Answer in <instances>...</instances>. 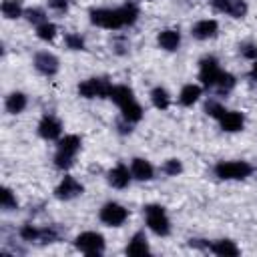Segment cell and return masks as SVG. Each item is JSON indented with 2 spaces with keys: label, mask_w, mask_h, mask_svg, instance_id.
<instances>
[{
  "label": "cell",
  "mask_w": 257,
  "mask_h": 257,
  "mask_svg": "<svg viewBox=\"0 0 257 257\" xmlns=\"http://www.w3.org/2000/svg\"><path fill=\"white\" fill-rule=\"evenodd\" d=\"M88 16L94 26H100L106 30H118L137 22L139 6L135 2H124L122 6H116V8H92Z\"/></svg>",
  "instance_id": "cell-1"
},
{
  "label": "cell",
  "mask_w": 257,
  "mask_h": 257,
  "mask_svg": "<svg viewBox=\"0 0 257 257\" xmlns=\"http://www.w3.org/2000/svg\"><path fill=\"white\" fill-rule=\"evenodd\" d=\"M80 145H82V141H80L78 135H66L64 139H60L58 141V147H56V155H54L56 169H62L64 171V169L72 167L74 157L80 151Z\"/></svg>",
  "instance_id": "cell-2"
},
{
  "label": "cell",
  "mask_w": 257,
  "mask_h": 257,
  "mask_svg": "<svg viewBox=\"0 0 257 257\" xmlns=\"http://www.w3.org/2000/svg\"><path fill=\"white\" fill-rule=\"evenodd\" d=\"M253 173V165L247 161H219L215 165V175L223 181H241Z\"/></svg>",
  "instance_id": "cell-3"
},
{
  "label": "cell",
  "mask_w": 257,
  "mask_h": 257,
  "mask_svg": "<svg viewBox=\"0 0 257 257\" xmlns=\"http://www.w3.org/2000/svg\"><path fill=\"white\" fill-rule=\"evenodd\" d=\"M145 221H147V227L159 237H167L171 233V221H169V217L161 205H147L145 207Z\"/></svg>",
  "instance_id": "cell-4"
},
{
  "label": "cell",
  "mask_w": 257,
  "mask_h": 257,
  "mask_svg": "<svg viewBox=\"0 0 257 257\" xmlns=\"http://www.w3.org/2000/svg\"><path fill=\"white\" fill-rule=\"evenodd\" d=\"M74 247L84 255H102L104 253V237L96 231H84L74 239Z\"/></svg>",
  "instance_id": "cell-5"
},
{
  "label": "cell",
  "mask_w": 257,
  "mask_h": 257,
  "mask_svg": "<svg viewBox=\"0 0 257 257\" xmlns=\"http://www.w3.org/2000/svg\"><path fill=\"white\" fill-rule=\"evenodd\" d=\"M110 88L112 84L108 78H86L78 84V94L82 98H108Z\"/></svg>",
  "instance_id": "cell-6"
},
{
  "label": "cell",
  "mask_w": 257,
  "mask_h": 257,
  "mask_svg": "<svg viewBox=\"0 0 257 257\" xmlns=\"http://www.w3.org/2000/svg\"><path fill=\"white\" fill-rule=\"evenodd\" d=\"M98 219L108 225V227H120L124 225V221L128 219V209H124L122 205L110 201V203H104L98 211Z\"/></svg>",
  "instance_id": "cell-7"
},
{
  "label": "cell",
  "mask_w": 257,
  "mask_h": 257,
  "mask_svg": "<svg viewBox=\"0 0 257 257\" xmlns=\"http://www.w3.org/2000/svg\"><path fill=\"white\" fill-rule=\"evenodd\" d=\"M221 72H223V70H221L219 60H217L215 56H205V58H201V62H199V80H201L203 86L215 88V84H217Z\"/></svg>",
  "instance_id": "cell-8"
},
{
  "label": "cell",
  "mask_w": 257,
  "mask_h": 257,
  "mask_svg": "<svg viewBox=\"0 0 257 257\" xmlns=\"http://www.w3.org/2000/svg\"><path fill=\"white\" fill-rule=\"evenodd\" d=\"M82 191H84L82 183H78L74 177L66 175V177L60 181V185L54 189V197H56V199H60V201H70V199H74V197L82 195Z\"/></svg>",
  "instance_id": "cell-9"
},
{
  "label": "cell",
  "mask_w": 257,
  "mask_h": 257,
  "mask_svg": "<svg viewBox=\"0 0 257 257\" xmlns=\"http://www.w3.org/2000/svg\"><path fill=\"white\" fill-rule=\"evenodd\" d=\"M34 68H36L40 74H44V76H52V74L58 72L60 62H58V58H56L52 52L42 50V52H36V54H34Z\"/></svg>",
  "instance_id": "cell-10"
},
{
  "label": "cell",
  "mask_w": 257,
  "mask_h": 257,
  "mask_svg": "<svg viewBox=\"0 0 257 257\" xmlns=\"http://www.w3.org/2000/svg\"><path fill=\"white\" fill-rule=\"evenodd\" d=\"M211 6L219 12H225L233 18H243L249 10L245 0H211Z\"/></svg>",
  "instance_id": "cell-11"
},
{
  "label": "cell",
  "mask_w": 257,
  "mask_h": 257,
  "mask_svg": "<svg viewBox=\"0 0 257 257\" xmlns=\"http://www.w3.org/2000/svg\"><path fill=\"white\" fill-rule=\"evenodd\" d=\"M38 135L46 141H56L62 135V122L52 114H44L38 122Z\"/></svg>",
  "instance_id": "cell-12"
},
{
  "label": "cell",
  "mask_w": 257,
  "mask_h": 257,
  "mask_svg": "<svg viewBox=\"0 0 257 257\" xmlns=\"http://www.w3.org/2000/svg\"><path fill=\"white\" fill-rule=\"evenodd\" d=\"M106 179H108V185L110 187H114V189H126L128 183H131V179H133V173L128 171V167L124 163H118L116 167H112L108 171Z\"/></svg>",
  "instance_id": "cell-13"
},
{
  "label": "cell",
  "mask_w": 257,
  "mask_h": 257,
  "mask_svg": "<svg viewBox=\"0 0 257 257\" xmlns=\"http://www.w3.org/2000/svg\"><path fill=\"white\" fill-rule=\"evenodd\" d=\"M219 32V22L213 20V18H205V20H199L193 24L191 28V34L197 38V40H207V38H213L217 36Z\"/></svg>",
  "instance_id": "cell-14"
},
{
  "label": "cell",
  "mask_w": 257,
  "mask_h": 257,
  "mask_svg": "<svg viewBox=\"0 0 257 257\" xmlns=\"http://www.w3.org/2000/svg\"><path fill=\"white\" fill-rule=\"evenodd\" d=\"M131 173H133V179H137V181H151V179L155 177L153 165H151L147 159H141V157L133 159V163H131Z\"/></svg>",
  "instance_id": "cell-15"
},
{
  "label": "cell",
  "mask_w": 257,
  "mask_h": 257,
  "mask_svg": "<svg viewBox=\"0 0 257 257\" xmlns=\"http://www.w3.org/2000/svg\"><path fill=\"white\" fill-rule=\"evenodd\" d=\"M219 124H221V128L227 131V133H237V131L243 128V124H245V116H243V112L227 110V112L219 118Z\"/></svg>",
  "instance_id": "cell-16"
},
{
  "label": "cell",
  "mask_w": 257,
  "mask_h": 257,
  "mask_svg": "<svg viewBox=\"0 0 257 257\" xmlns=\"http://www.w3.org/2000/svg\"><path fill=\"white\" fill-rule=\"evenodd\" d=\"M124 253H126V255H133V257H139V255L149 253V243H147L145 231H137V233L131 237V241H128V245H126V249H124Z\"/></svg>",
  "instance_id": "cell-17"
},
{
  "label": "cell",
  "mask_w": 257,
  "mask_h": 257,
  "mask_svg": "<svg viewBox=\"0 0 257 257\" xmlns=\"http://www.w3.org/2000/svg\"><path fill=\"white\" fill-rule=\"evenodd\" d=\"M207 249H209L211 253L219 255V257H237V255H239V247H237L233 241H229V239L213 241V243H209Z\"/></svg>",
  "instance_id": "cell-18"
},
{
  "label": "cell",
  "mask_w": 257,
  "mask_h": 257,
  "mask_svg": "<svg viewBox=\"0 0 257 257\" xmlns=\"http://www.w3.org/2000/svg\"><path fill=\"white\" fill-rule=\"evenodd\" d=\"M108 98H110L118 108H122L124 104H128V102L135 100V94H133V90H131L128 86H124V84H114V86L110 88Z\"/></svg>",
  "instance_id": "cell-19"
},
{
  "label": "cell",
  "mask_w": 257,
  "mask_h": 257,
  "mask_svg": "<svg viewBox=\"0 0 257 257\" xmlns=\"http://www.w3.org/2000/svg\"><path fill=\"white\" fill-rule=\"evenodd\" d=\"M157 42H159V46H161L163 50L173 52V50H177L179 44H181V34H179V30H163V32H159Z\"/></svg>",
  "instance_id": "cell-20"
},
{
  "label": "cell",
  "mask_w": 257,
  "mask_h": 257,
  "mask_svg": "<svg viewBox=\"0 0 257 257\" xmlns=\"http://www.w3.org/2000/svg\"><path fill=\"white\" fill-rule=\"evenodd\" d=\"M26 104H28V98H26L24 92H10V94L6 96V100H4V108H6V112H10V114L22 112V110L26 108Z\"/></svg>",
  "instance_id": "cell-21"
},
{
  "label": "cell",
  "mask_w": 257,
  "mask_h": 257,
  "mask_svg": "<svg viewBox=\"0 0 257 257\" xmlns=\"http://www.w3.org/2000/svg\"><path fill=\"white\" fill-rule=\"evenodd\" d=\"M201 86L199 84H185L179 92V104L181 106H193L201 98Z\"/></svg>",
  "instance_id": "cell-22"
},
{
  "label": "cell",
  "mask_w": 257,
  "mask_h": 257,
  "mask_svg": "<svg viewBox=\"0 0 257 257\" xmlns=\"http://www.w3.org/2000/svg\"><path fill=\"white\" fill-rule=\"evenodd\" d=\"M151 102H153L155 108L167 110L169 104H171V96H169V92H167L163 86H155V88L151 90Z\"/></svg>",
  "instance_id": "cell-23"
},
{
  "label": "cell",
  "mask_w": 257,
  "mask_h": 257,
  "mask_svg": "<svg viewBox=\"0 0 257 257\" xmlns=\"http://www.w3.org/2000/svg\"><path fill=\"white\" fill-rule=\"evenodd\" d=\"M120 112H122V118H124V122H128V124H133V122H139V120L143 118V106H141L137 100H133V102L124 104V106L120 108Z\"/></svg>",
  "instance_id": "cell-24"
},
{
  "label": "cell",
  "mask_w": 257,
  "mask_h": 257,
  "mask_svg": "<svg viewBox=\"0 0 257 257\" xmlns=\"http://www.w3.org/2000/svg\"><path fill=\"white\" fill-rule=\"evenodd\" d=\"M0 10H2L4 18H8V20L20 18V16L24 14V10H22V4H20V0H4V2H2V6H0Z\"/></svg>",
  "instance_id": "cell-25"
},
{
  "label": "cell",
  "mask_w": 257,
  "mask_h": 257,
  "mask_svg": "<svg viewBox=\"0 0 257 257\" xmlns=\"http://www.w3.org/2000/svg\"><path fill=\"white\" fill-rule=\"evenodd\" d=\"M235 84H237V78L231 74V72H221V76H219V80H217V84H215V88L221 92V94H229L233 88H235Z\"/></svg>",
  "instance_id": "cell-26"
},
{
  "label": "cell",
  "mask_w": 257,
  "mask_h": 257,
  "mask_svg": "<svg viewBox=\"0 0 257 257\" xmlns=\"http://www.w3.org/2000/svg\"><path fill=\"white\" fill-rule=\"evenodd\" d=\"M36 36L40 38V40H46V42H50V40H54V36H56V24H52V22H42V24H38L36 26Z\"/></svg>",
  "instance_id": "cell-27"
},
{
  "label": "cell",
  "mask_w": 257,
  "mask_h": 257,
  "mask_svg": "<svg viewBox=\"0 0 257 257\" xmlns=\"http://www.w3.org/2000/svg\"><path fill=\"white\" fill-rule=\"evenodd\" d=\"M20 239L22 241H28V243H38V237H40V227H34V225H22L20 231H18Z\"/></svg>",
  "instance_id": "cell-28"
},
{
  "label": "cell",
  "mask_w": 257,
  "mask_h": 257,
  "mask_svg": "<svg viewBox=\"0 0 257 257\" xmlns=\"http://www.w3.org/2000/svg\"><path fill=\"white\" fill-rule=\"evenodd\" d=\"M0 205H2V209H4V211H12V209H16V207H18L16 197H14V193H12L8 187H4V189H2V193H0Z\"/></svg>",
  "instance_id": "cell-29"
},
{
  "label": "cell",
  "mask_w": 257,
  "mask_h": 257,
  "mask_svg": "<svg viewBox=\"0 0 257 257\" xmlns=\"http://www.w3.org/2000/svg\"><path fill=\"white\" fill-rule=\"evenodd\" d=\"M24 16H26V20L30 22V24H42V22H46V12L42 10V8H26L24 10Z\"/></svg>",
  "instance_id": "cell-30"
},
{
  "label": "cell",
  "mask_w": 257,
  "mask_h": 257,
  "mask_svg": "<svg viewBox=\"0 0 257 257\" xmlns=\"http://www.w3.org/2000/svg\"><path fill=\"white\" fill-rule=\"evenodd\" d=\"M64 44L70 50H82L84 48V38L80 34H76V32H66L64 34Z\"/></svg>",
  "instance_id": "cell-31"
},
{
  "label": "cell",
  "mask_w": 257,
  "mask_h": 257,
  "mask_svg": "<svg viewBox=\"0 0 257 257\" xmlns=\"http://www.w3.org/2000/svg\"><path fill=\"white\" fill-rule=\"evenodd\" d=\"M161 171H163L165 175H169V177H177V175L183 171V165H181V161H179V159H169V161H165V163H163Z\"/></svg>",
  "instance_id": "cell-32"
},
{
  "label": "cell",
  "mask_w": 257,
  "mask_h": 257,
  "mask_svg": "<svg viewBox=\"0 0 257 257\" xmlns=\"http://www.w3.org/2000/svg\"><path fill=\"white\" fill-rule=\"evenodd\" d=\"M205 112H207L209 116H213V118H217V120H219V118L227 112V108H225L223 104H219L217 100H209V102L205 104Z\"/></svg>",
  "instance_id": "cell-33"
},
{
  "label": "cell",
  "mask_w": 257,
  "mask_h": 257,
  "mask_svg": "<svg viewBox=\"0 0 257 257\" xmlns=\"http://www.w3.org/2000/svg\"><path fill=\"white\" fill-rule=\"evenodd\" d=\"M239 52L245 58H249V60H257V46L255 44H241L239 46Z\"/></svg>",
  "instance_id": "cell-34"
},
{
  "label": "cell",
  "mask_w": 257,
  "mask_h": 257,
  "mask_svg": "<svg viewBox=\"0 0 257 257\" xmlns=\"http://www.w3.org/2000/svg\"><path fill=\"white\" fill-rule=\"evenodd\" d=\"M48 6L56 12H66L68 10V0H48Z\"/></svg>",
  "instance_id": "cell-35"
},
{
  "label": "cell",
  "mask_w": 257,
  "mask_h": 257,
  "mask_svg": "<svg viewBox=\"0 0 257 257\" xmlns=\"http://www.w3.org/2000/svg\"><path fill=\"white\" fill-rule=\"evenodd\" d=\"M249 76H251L253 80H257V60H255V64H253V68H251V72H249Z\"/></svg>",
  "instance_id": "cell-36"
}]
</instances>
